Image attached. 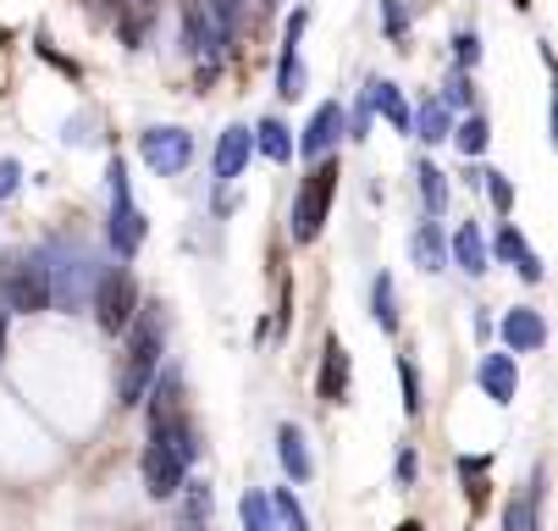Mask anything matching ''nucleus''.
<instances>
[{
	"instance_id": "obj_12",
	"label": "nucleus",
	"mask_w": 558,
	"mask_h": 531,
	"mask_svg": "<svg viewBox=\"0 0 558 531\" xmlns=\"http://www.w3.org/2000/svg\"><path fill=\"white\" fill-rule=\"evenodd\" d=\"M475 376H482V388H487L493 405H514V394H520V365H514V354H487Z\"/></svg>"
},
{
	"instance_id": "obj_19",
	"label": "nucleus",
	"mask_w": 558,
	"mask_h": 531,
	"mask_svg": "<svg viewBox=\"0 0 558 531\" xmlns=\"http://www.w3.org/2000/svg\"><path fill=\"white\" fill-rule=\"evenodd\" d=\"M277 460H282V471L293 476V482H310V448H304V432L299 426H282L277 432Z\"/></svg>"
},
{
	"instance_id": "obj_11",
	"label": "nucleus",
	"mask_w": 558,
	"mask_h": 531,
	"mask_svg": "<svg viewBox=\"0 0 558 531\" xmlns=\"http://www.w3.org/2000/svg\"><path fill=\"white\" fill-rule=\"evenodd\" d=\"M250 149H255V133H250V128H227V133H221V144H216V161H210L216 183L244 178V167H250Z\"/></svg>"
},
{
	"instance_id": "obj_9",
	"label": "nucleus",
	"mask_w": 558,
	"mask_h": 531,
	"mask_svg": "<svg viewBox=\"0 0 558 531\" xmlns=\"http://www.w3.org/2000/svg\"><path fill=\"white\" fill-rule=\"evenodd\" d=\"M304 23H310V12L299 7V12L288 17V34H282V61H277V95H282V100H299V95H304V61H299V34H304Z\"/></svg>"
},
{
	"instance_id": "obj_23",
	"label": "nucleus",
	"mask_w": 558,
	"mask_h": 531,
	"mask_svg": "<svg viewBox=\"0 0 558 531\" xmlns=\"http://www.w3.org/2000/svg\"><path fill=\"white\" fill-rule=\"evenodd\" d=\"M255 144L266 149L271 161H293V138H288V128H282L277 117H260V122H255Z\"/></svg>"
},
{
	"instance_id": "obj_24",
	"label": "nucleus",
	"mask_w": 558,
	"mask_h": 531,
	"mask_svg": "<svg viewBox=\"0 0 558 531\" xmlns=\"http://www.w3.org/2000/svg\"><path fill=\"white\" fill-rule=\"evenodd\" d=\"M415 178H421V200H426V210H432V216H442V210H448V172L426 161Z\"/></svg>"
},
{
	"instance_id": "obj_36",
	"label": "nucleus",
	"mask_w": 558,
	"mask_h": 531,
	"mask_svg": "<svg viewBox=\"0 0 558 531\" xmlns=\"http://www.w3.org/2000/svg\"><path fill=\"white\" fill-rule=\"evenodd\" d=\"M398 531H421V526H415V520H410V526H398Z\"/></svg>"
},
{
	"instance_id": "obj_16",
	"label": "nucleus",
	"mask_w": 558,
	"mask_h": 531,
	"mask_svg": "<svg viewBox=\"0 0 558 531\" xmlns=\"http://www.w3.org/2000/svg\"><path fill=\"white\" fill-rule=\"evenodd\" d=\"M493 250H498L504 261H514L525 282H542V255H536V250H531V244L520 239V227H514V221H509L504 233H498V244H493Z\"/></svg>"
},
{
	"instance_id": "obj_33",
	"label": "nucleus",
	"mask_w": 558,
	"mask_h": 531,
	"mask_svg": "<svg viewBox=\"0 0 558 531\" xmlns=\"http://www.w3.org/2000/svg\"><path fill=\"white\" fill-rule=\"evenodd\" d=\"M470 89H475V84L464 79V72H453V79H448V95H442V106H448V111H453V106H470V100H475Z\"/></svg>"
},
{
	"instance_id": "obj_21",
	"label": "nucleus",
	"mask_w": 558,
	"mask_h": 531,
	"mask_svg": "<svg viewBox=\"0 0 558 531\" xmlns=\"http://www.w3.org/2000/svg\"><path fill=\"white\" fill-rule=\"evenodd\" d=\"M410 128H415V138H426V144H442V138H448V128H453V111H448L442 100H426V106L410 117Z\"/></svg>"
},
{
	"instance_id": "obj_35",
	"label": "nucleus",
	"mask_w": 558,
	"mask_h": 531,
	"mask_svg": "<svg viewBox=\"0 0 558 531\" xmlns=\"http://www.w3.org/2000/svg\"><path fill=\"white\" fill-rule=\"evenodd\" d=\"M0 360H7V305H0Z\"/></svg>"
},
{
	"instance_id": "obj_7",
	"label": "nucleus",
	"mask_w": 558,
	"mask_h": 531,
	"mask_svg": "<svg viewBox=\"0 0 558 531\" xmlns=\"http://www.w3.org/2000/svg\"><path fill=\"white\" fill-rule=\"evenodd\" d=\"M138 156L155 178H178L194 161V133L189 128H144L138 133Z\"/></svg>"
},
{
	"instance_id": "obj_20",
	"label": "nucleus",
	"mask_w": 558,
	"mask_h": 531,
	"mask_svg": "<svg viewBox=\"0 0 558 531\" xmlns=\"http://www.w3.org/2000/svg\"><path fill=\"white\" fill-rule=\"evenodd\" d=\"M448 138L459 144V156H464V161H475V156H482V149H487L493 128H487V117H482V111H470L464 122H453V128H448Z\"/></svg>"
},
{
	"instance_id": "obj_10",
	"label": "nucleus",
	"mask_w": 558,
	"mask_h": 531,
	"mask_svg": "<svg viewBox=\"0 0 558 531\" xmlns=\"http://www.w3.org/2000/svg\"><path fill=\"white\" fill-rule=\"evenodd\" d=\"M183 460L167 448V443H149L144 448V487H149V498H172L178 487H183Z\"/></svg>"
},
{
	"instance_id": "obj_26",
	"label": "nucleus",
	"mask_w": 558,
	"mask_h": 531,
	"mask_svg": "<svg viewBox=\"0 0 558 531\" xmlns=\"http://www.w3.org/2000/svg\"><path fill=\"white\" fill-rule=\"evenodd\" d=\"M199 12L210 17V28H216V34H221L227 45L238 39V0H205V7H199Z\"/></svg>"
},
{
	"instance_id": "obj_8",
	"label": "nucleus",
	"mask_w": 558,
	"mask_h": 531,
	"mask_svg": "<svg viewBox=\"0 0 558 531\" xmlns=\"http://www.w3.org/2000/svg\"><path fill=\"white\" fill-rule=\"evenodd\" d=\"M349 133V106L343 100H327V106H315V117L304 122V138H299V149L310 161H327L332 156V144Z\"/></svg>"
},
{
	"instance_id": "obj_29",
	"label": "nucleus",
	"mask_w": 558,
	"mask_h": 531,
	"mask_svg": "<svg viewBox=\"0 0 558 531\" xmlns=\"http://www.w3.org/2000/svg\"><path fill=\"white\" fill-rule=\"evenodd\" d=\"M271 509H277V526L282 531H304V509L293 504V493L282 487V493H271Z\"/></svg>"
},
{
	"instance_id": "obj_2",
	"label": "nucleus",
	"mask_w": 558,
	"mask_h": 531,
	"mask_svg": "<svg viewBox=\"0 0 558 531\" xmlns=\"http://www.w3.org/2000/svg\"><path fill=\"white\" fill-rule=\"evenodd\" d=\"M128 333L133 338H128V365H122V405H138L155 365H161V316H155V305L133 311Z\"/></svg>"
},
{
	"instance_id": "obj_27",
	"label": "nucleus",
	"mask_w": 558,
	"mask_h": 531,
	"mask_svg": "<svg viewBox=\"0 0 558 531\" xmlns=\"http://www.w3.org/2000/svg\"><path fill=\"white\" fill-rule=\"evenodd\" d=\"M536 504H542V493L514 498V504H509V515H504V531H536Z\"/></svg>"
},
{
	"instance_id": "obj_32",
	"label": "nucleus",
	"mask_w": 558,
	"mask_h": 531,
	"mask_svg": "<svg viewBox=\"0 0 558 531\" xmlns=\"http://www.w3.org/2000/svg\"><path fill=\"white\" fill-rule=\"evenodd\" d=\"M398 376H404V410L421 415V376H415V365L404 360V365H398Z\"/></svg>"
},
{
	"instance_id": "obj_3",
	"label": "nucleus",
	"mask_w": 558,
	"mask_h": 531,
	"mask_svg": "<svg viewBox=\"0 0 558 531\" xmlns=\"http://www.w3.org/2000/svg\"><path fill=\"white\" fill-rule=\"evenodd\" d=\"M332 194H338V161H315L293 194V221H288L293 244H315V233H322V221L332 210Z\"/></svg>"
},
{
	"instance_id": "obj_25",
	"label": "nucleus",
	"mask_w": 558,
	"mask_h": 531,
	"mask_svg": "<svg viewBox=\"0 0 558 531\" xmlns=\"http://www.w3.org/2000/svg\"><path fill=\"white\" fill-rule=\"evenodd\" d=\"M371 316L381 322V333H392V327H398V311H392V277H387V271L371 282Z\"/></svg>"
},
{
	"instance_id": "obj_4",
	"label": "nucleus",
	"mask_w": 558,
	"mask_h": 531,
	"mask_svg": "<svg viewBox=\"0 0 558 531\" xmlns=\"http://www.w3.org/2000/svg\"><path fill=\"white\" fill-rule=\"evenodd\" d=\"M0 305L7 311H45L50 305V282H45V261L39 250L34 255H7V266H0Z\"/></svg>"
},
{
	"instance_id": "obj_13",
	"label": "nucleus",
	"mask_w": 558,
	"mask_h": 531,
	"mask_svg": "<svg viewBox=\"0 0 558 531\" xmlns=\"http://www.w3.org/2000/svg\"><path fill=\"white\" fill-rule=\"evenodd\" d=\"M504 343H509L514 354H536V349L547 343V322H542L536 311H525V305H514V311L504 316Z\"/></svg>"
},
{
	"instance_id": "obj_17",
	"label": "nucleus",
	"mask_w": 558,
	"mask_h": 531,
	"mask_svg": "<svg viewBox=\"0 0 558 531\" xmlns=\"http://www.w3.org/2000/svg\"><path fill=\"white\" fill-rule=\"evenodd\" d=\"M349 394V349L338 338H327V360H322V399L338 405Z\"/></svg>"
},
{
	"instance_id": "obj_1",
	"label": "nucleus",
	"mask_w": 558,
	"mask_h": 531,
	"mask_svg": "<svg viewBox=\"0 0 558 531\" xmlns=\"http://www.w3.org/2000/svg\"><path fill=\"white\" fill-rule=\"evenodd\" d=\"M39 261H45V282H50V305L56 311H84L89 293H95V277H100L95 255L84 244H50V250H39Z\"/></svg>"
},
{
	"instance_id": "obj_30",
	"label": "nucleus",
	"mask_w": 558,
	"mask_h": 531,
	"mask_svg": "<svg viewBox=\"0 0 558 531\" xmlns=\"http://www.w3.org/2000/svg\"><path fill=\"white\" fill-rule=\"evenodd\" d=\"M482 183H487V194H493L498 216H509V210H514V183H509L504 172H482Z\"/></svg>"
},
{
	"instance_id": "obj_6",
	"label": "nucleus",
	"mask_w": 558,
	"mask_h": 531,
	"mask_svg": "<svg viewBox=\"0 0 558 531\" xmlns=\"http://www.w3.org/2000/svg\"><path fill=\"white\" fill-rule=\"evenodd\" d=\"M89 305H95V316H100L106 333H128V322H133V311H138V282H133L122 266H106V271L95 277Z\"/></svg>"
},
{
	"instance_id": "obj_14",
	"label": "nucleus",
	"mask_w": 558,
	"mask_h": 531,
	"mask_svg": "<svg viewBox=\"0 0 558 531\" xmlns=\"http://www.w3.org/2000/svg\"><path fill=\"white\" fill-rule=\"evenodd\" d=\"M448 255H453V266H459V271L482 277V271H487V239H482V227L464 221L459 233H453V244H448Z\"/></svg>"
},
{
	"instance_id": "obj_15",
	"label": "nucleus",
	"mask_w": 558,
	"mask_h": 531,
	"mask_svg": "<svg viewBox=\"0 0 558 531\" xmlns=\"http://www.w3.org/2000/svg\"><path fill=\"white\" fill-rule=\"evenodd\" d=\"M365 106H371V111H381L398 133H410V106H404V95H398V84H392V79H371V84H365Z\"/></svg>"
},
{
	"instance_id": "obj_31",
	"label": "nucleus",
	"mask_w": 558,
	"mask_h": 531,
	"mask_svg": "<svg viewBox=\"0 0 558 531\" xmlns=\"http://www.w3.org/2000/svg\"><path fill=\"white\" fill-rule=\"evenodd\" d=\"M453 61H459V72L482 61V34H453Z\"/></svg>"
},
{
	"instance_id": "obj_5",
	"label": "nucleus",
	"mask_w": 558,
	"mask_h": 531,
	"mask_svg": "<svg viewBox=\"0 0 558 531\" xmlns=\"http://www.w3.org/2000/svg\"><path fill=\"white\" fill-rule=\"evenodd\" d=\"M106 183H111V221H106V233H111V250L128 261L144 244V210L133 205V189H128V167L122 161H111Z\"/></svg>"
},
{
	"instance_id": "obj_22",
	"label": "nucleus",
	"mask_w": 558,
	"mask_h": 531,
	"mask_svg": "<svg viewBox=\"0 0 558 531\" xmlns=\"http://www.w3.org/2000/svg\"><path fill=\"white\" fill-rule=\"evenodd\" d=\"M238 515H244V531H282V526H277V509H271V493H260V487L244 493Z\"/></svg>"
},
{
	"instance_id": "obj_28",
	"label": "nucleus",
	"mask_w": 558,
	"mask_h": 531,
	"mask_svg": "<svg viewBox=\"0 0 558 531\" xmlns=\"http://www.w3.org/2000/svg\"><path fill=\"white\" fill-rule=\"evenodd\" d=\"M376 12H381L387 39H404V34H410V12H404V0H376Z\"/></svg>"
},
{
	"instance_id": "obj_34",
	"label": "nucleus",
	"mask_w": 558,
	"mask_h": 531,
	"mask_svg": "<svg viewBox=\"0 0 558 531\" xmlns=\"http://www.w3.org/2000/svg\"><path fill=\"white\" fill-rule=\"evenodd\" d=\"M17 183H23V167L17 161H0V200H12Z\"/></svg>"
},
{
	"instance_id": "obj_18",
	"label": "nucleus",
	"mask_w": 558,
	"mask_h": 531,
	"mask_svg": "<svg viewBox=\"0 0 558 531\" xmlns=\"http://www.w3.org/2000/svg\"><path fill=\"white\" fill-rule=\"evenodd\" d=\"M410 255H415V266H421V271H442V266H448V239L437 233V221H421V227H415Z\"/></svg>"
}]
</instances>
